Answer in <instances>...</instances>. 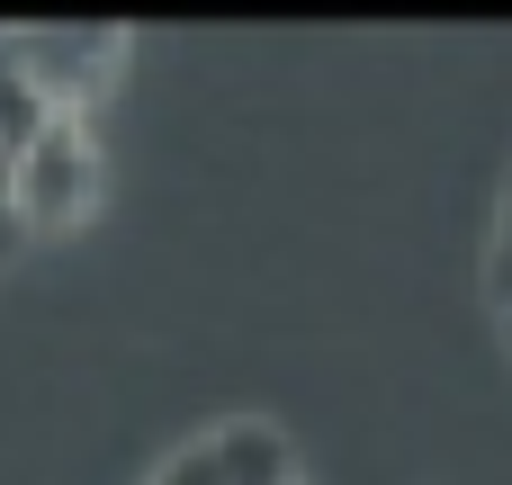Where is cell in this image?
Masks as SVG:
<instances>
[{"mask_svg": "<svg viewBox=\"0 0 512 485\" xmlns=\"http://www.w3.org/2000/svg\"><path fill=\"white\" fill-rule=\"evenodd\" d=\"M99 198V144L81 117H45V135L9 162V207H18V234H54V225H81Z\"/></svg>", "mask_w": 512, "mask_h": 485, "instance_id": "obj_1", "label": "cell"}, {"mask_svg": "<svg viewBox=\"0 0 512 485\" xmlns=\"http://www.w3.org/2000/svg\"><path fill=\"white\" fill-rule=\"evenodd\" d=\"M0 45L54 117H81V99H99L108 72L126 63V27H99V18L90 27H0Z\"/></svg>", "mask_w": 512, "mask_h": 485, "instance_id": "obj_2", "label": "cell"}, {"mask_svg": "<svg viewBox=\"0 0 512 485\" xmlns=\"http://www.w3.org/2000/svg\"><path fill=\"white\" fill-rule=\"evenodd\" d=\"M153 485H306V477H297V459H288V441L270 423H216Z\"/></svg>", "mask_w": 512, "mask_h": 485, "instance_id": "obj_3", "label": "cell"}, {"mask_svg": "<svg viewBox=\"0 0 512 485\" xmlns=\"http://www.w3.org/2000/svg\"><path fill=\"white\" fill-rule=\"evenodd\" d=\"M45 117H54V108L27 90V72H18V63H9V45H0V153L18 162V153L45 135Z\"/></svg>", "mask_w": 512, "mask_h": 485, "instance_id": "obj_4", "label": "cell"}, {"mask_svg": "<svg viewBox=\"0 0 512 485\" xmlns=\"http://www.w3.org/2000/svg\"><path fill=\"white\" fill-rule=\"evenodd\" d=\"M9 252H18V207H9V171H0V270H9Z\"/></svg>", "mask_w": 512, "mask_h": 485, "instance_id": "obj_5", "label": "cell"}, {"mask_svg": "<svg viewBox=\"0 0 512 485\" xmlns=\"http://www.w3.org/2000/svg\"><path fill=\"white\" fill-rule=\"evenodd\" d=\"M495 297L512 306V207H504V243H495Z\"/></svg>", "mask_w": 512, "mask_h": 485, "instance_id": "obj_6", "label": "cell"}]
</instances>
